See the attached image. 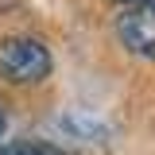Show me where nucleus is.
Listing matches in <instances>:
<instances>
[{
    "label": "nucleus",
    "instance_id": "obj_4",
    "mask_svg": "<svg viewBox=\"0 0 155 155\" xmlns=\"http://www.w3.org/2000/svg\"><path fill=\"white\" fill-rule=\"evenodd\" d=\"M116 4H128V8H140V4H155V0H116Z\"/></svg>",
    "mask_w": 155,
    "mask_h": 155
},
{
    "label": "nucleus",
    "instance_id": "obj_2",
    "mask_svg": "<svg viewBox=\"0 0 155 155\" xmlns=\"http://www.w3.org/2000/svg\"><path fill=\"white\" fill-rule=\"evenodd\" d=\"M116 35L120 43L140 58H155V4H140L128 8L116 19Z\"/></svg>",
    "mask_w": 155,
    "mask_h": 155
},
{
    "label": "nucleus",
    "instance_id": "obj_1",
    "mask_svg": "<svg viewBox=\"0 0 155 155\" xmlns=\"http://www.w3.org/2000/svg\"><path fill=\"white\" fill-rule=\"evenodd\" d=\"M0 74L16 85H35L51 74V51L39 39H4L0 43Z\"/></svg>",
    "mask_w": 155,
    "mask_h": 155
},
{
    "label": "nucleus",
    "instance_id": "obj_3",
    "mask_svg": "<svg viewBox=\"0 0 155 155\" xmlns=\"http://www.w3.org/2000/svg\"><path fill=\"white\" fill-rule=\"evenodd\" d=\"M0 155H66V151H58L51 143H39V140H16V143H4Z\"/></svg>",
    "mask_w": 155,
    "mask_h": 155
},
{
    "label": "nucleus",
    "instance_id": "obj_5",
    "mask_svg": "<svg viewBox=\"0 0 155 155\" xmlns=\"http://www.w3.org/2000/svg\"><path fill=\"white\" fill-rule=\"evenodd\" d=\"M0 136H4V116H0Z\"/></svg>",
    "mask_w": 155,
    "mask_h": 155
}]
</instances>
